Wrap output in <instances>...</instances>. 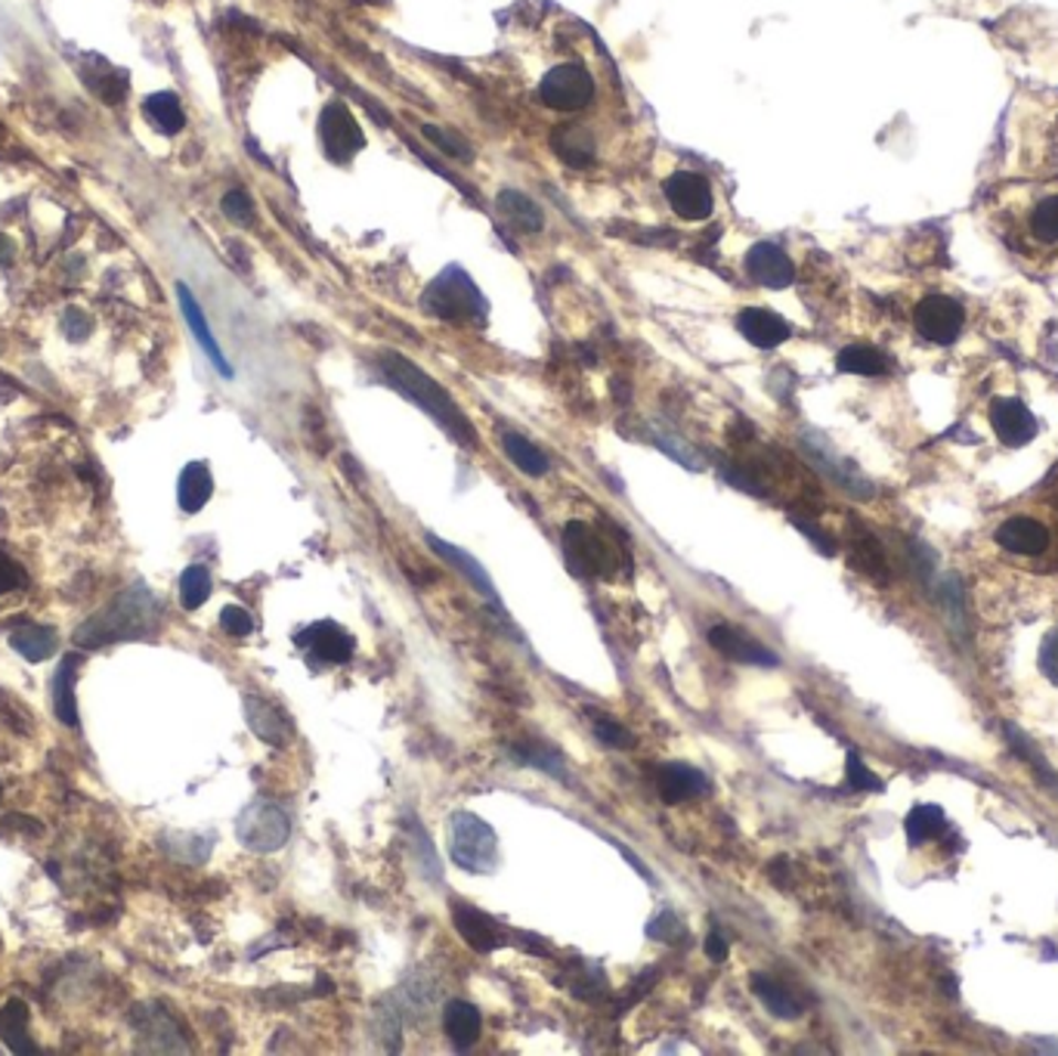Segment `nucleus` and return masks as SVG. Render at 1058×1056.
<instances>
[{"label": "nucleus", "instance_id": "obj_1", "mask_svg": "<svg viewBox=\"0 0 1058 1056\" xmlns=\"http://www.w3.org/2000/svg\"><path fill=\"white\" fill-rule=\"evenodd\" d=\"M381 372H384V381L390 388H396L405 400H412L421 412H427L436 425L449 434L452 441L462 443L467 450H477V431L470 425V419L458 410V403L452 400L449 391L436 379H431L421 366L405 360L403 353L388 350L381 357Z\"/></svg>", "mask_w": 1058, "mask_h": 1056}, {"label": "nucleus", "instance_id": "obj_2", "mask_svg": "<svg viewBox=\"0 0 1058 1056\" xmlns=\"http://www.w3.org/2000/svg\"><path fill=\"white\" fill-rule=\"evenodd\" d=\"M156 599H152V592L146 585L137 583L130 585L127 592H121L109 608H103L99 614L91 616L84 626H78L75 645L106 647L118 645V642H130V638H146L149 632L156 630Z\"/></svg>", "mask_w": 1058, "mask_h": 1056}, {"label": "nucleus", "instance_id": "obj_3", "mask_svg": "<svg viewBox=\"0 0 1058 1056\" xmlns=\"http://www.w3.org/2000/svg\"><path fill=\"white\" fill-rule=\"evenodd\" d=\"M421 307L449 323L483 319L489 310L477 283L462 267H446L443 273H436V279H431L421 295Z\"/></svg>", "mask_w": 1058, "mask_h": 1056}, {"label": "nucleus", "instance_id": "obj_4", "mask_svg": "<svg viewBox=\"0 0 1058 1056\" xmlns=\"http://www.w3.org/2000/svg\"><path fill=\"white\" fill-rule=\"evenodd\" d=\"M449 855L467 874H493L498 865L496 831L470 812H455L449 819Z\"/></svg>", "mask_w": 1058, "mask_h": 1056}, {"label": "nucleus", "instance_id": "obj_5", "mask_svg": "<svg viewBox=\"0 0 1058 1056\" xmlns=\"http://www.w3.org/2000/svg\"><path fill=\"white\" fill-rule=\"evenodd\" d=\"M563 555L570 570L585 580H607L620 568V555L610 546V539L585 520H570L563 527Z\"/></svg>", "mask_w": 1058, "mask_h": 1056}, {"label": "nucleus", "instance_id": "obj_6", "mask_svg": "<svg viewBox=\"0 0 1058 1056\" xmlns=\"http://www.w3.org/2000/svg\"><path fill=\"white\" fill-rule=\"evenodd\" d=\"M235 834H239V839H242V846H245V849L276 852L288 843L292 824H288V815L282 812L279 805L266 803V800H257V803H251L248 809L239 815Z\"/></svg>", "mask_w": 1058, "mask_h": 1056}, {"label": "nucleus", "instance_id": "obj_7", "mask_svg": "<svg viewBox=\"0 0 1058 1056\" xmlns=\"http://www.w3.org/2000/svg\"><path fill=\"white\" fill-rule=\"evenodd\" d=\"M539 96L548 109L579 112L594 99V78L585 65L561 63L548 72L539 84Z\"/></svg>", "mask_w": 1058, "mask_h": 1056}, {"label": "nucleus", "instance_id": "obj_8", "mask_svg": "<svg viewBox=\"0 0 1058 1056\" xmlns=\"http://www.w3.org/2000/svg\"><path fill=\"white\" fill-rule=\"evenodd\" d=\"M663 192H666V202L671 205V211H675L681 221H709L712 211H716L712 187H709V180L697 171H675L669 180L663 183Z\"/></svg>", "mask_w": 1058, "mask_h": 1056}, {"label": "nucleus", "instance_id": "obj_9", "mask_svg": "<svg viewBox=\"0 0 1058 1056\" xmlns=\"http://www.w3.org/2000/svg\"><path fill=\"white\" fill-rule=\"evenodd\" d=\"M319 140L326 146V156L338 165H347L366 146L357 115L347 109L341 99L328 103L319 115Z\"/></svg>", "mask_w": 1058, "mask_h": 1056}, {"label": "nucleus", "instance_id": "obj_10", "mask_svg": "<svg viewBox=\"0 0 1058 1056\" xmlns=\"http://www.w3.org/2000/svg\"><path fill=\"white\" fill-rule=\"evenodd\" d=\"M963 304L948 295H925L913 310V326L932 345H953L963 335Z\"/></svg>", "mask_w": 1058, "mask_h": 1056}, {"label": "nucleus", "instance_id": "obj_11", "mask_svg": "<svg viewBox=\"0 0 1058 1056\" xmlns=\"http://www.w3.org/2000/svg\"><path fill=\"white\" fill-rule=\"evenodd\" d=\"M991 425H994V434L1003 441V446H1012V450L1027 446L1040 431L1034 412L1027 410L1018 397H996L991 403Z\"/></svg>", "mask_w": 1058, "mask_h": 1056}, {"label": "nucleus", "instance_id": "obj_12", "mask_svg": "<svg viewBox=\"0 0 1058 1056\" xmlns=\"http://www.w3.org/2000/svg\"><path fill=\"white\" fill-rule=\"evenodd\" d=\"M747 273L752 283L764 288H790L795 283V264L774 242H755L747 252Z\"/></svg>", "mask_w": 1058, "mask_h": 1056}, {"label": "nucleus", "instance_id": "obj_13", "mask_svg": "<svg viewBox=\"0 0 1058 1056\" xmlns=\"http://www.w3.org/2000/svg\"><path fill=\"white\" fill-rule=\"evenodd\" d=\"M452 923L462 932L467 946L480 954H489L496 948L505 946V932L489 915H483L480 908L467 905V901H452Z\"/></svg>", "mask_w": 1058, "mask_h": 1056}, {"label": "nucleus", "instance_id": "obj_14", "mask_svg": "<svg viewBox=\"0 0 1058 1056\" xmlns=\"http://www.w3.org/2000/svg\"><path fill=\"white\" fill-rule=\"evenodd\" d=\"M709 645L733 663H747V666H777L780 663L774 651H768L759 638H752L737 626H712Z\"/></svg>", "mask_w": 1058, "mask_h": 1056}, {"label": "nucleus", "instance_id": "obj_15", "mask_svg": "<svg viewBox=\"0 0 1058 1056\" xmlns=\"http://www.w3.org/2000/svg\"><path fill=\"white\" fill-rule=\"evenodd\" d=\"M996 546H1003L1012 555H1025V558H1037L1049 549V527L1037 518H1027V515H1015V518L1003 520L996 527Z\"/></svg>", "mask_w": 1058, "mask_h": 1056}, {"label": "nucleus", "instance_id": "obj_16", "mask_svg": "<svg viewBox=\"0 0 1058 1056\" xmlns=\"http://www.w3.org/2000/svg\"><path fill=\"white\" fill-rule=\"evenodd\" d=\"M297 645L313 651L319 661L326 663H347L353 657V635L347 630H341L338 623H331V620H319V623H313L307 630L297 635Z\"/></svg>", "mask_w": 1058, "mask_h": 1056}, {"label": "nucleus", "instance_id": "obj_17", "mask_svg": "<svg viewBox=\"0 0 1058 1056\" xmlns=\"http://www.w3.org/2000/svg\"><path fill=\"white\" fill-rule=\"evenodd\" d=\"M737 329L747 338L752 347H762V350H774L783 341H790L793 326L774 310H764V307H747L737 314Z\"/></svg>", "mask_w": 1058, "mask_h": 1056}, {"label": "nucleus", "instance_id": "obj_18", "mask_svg": "<svg viewBox=\"0 0 1058 1056\" xmlns=\"http://www.w3.org/2000/svg\"><path fill=\"white\" fill-rule=\"evenodd\" d=\"M656 790H659L663 803L678 805L687 803V800H697V796H706L712 788H709V778L700 769L685 765V762H669V765H663L656 772Z\"/></svg>", "mask_w": 1058, "mask_h": 1056}, {"label": "nucleus", "instance_id": "obj_19", "mask_svg": "<svg viewBox=\"0 0 1058 1056\" xmlns=\"http://www.w3.org/2000/svg\"><path fill=\"white\" fill-rule=\"evenodd\" d=\"M81 81L91 87V94H96L103 103H109V106H118L121 99L130 91V78H127L125 68H118V65H112L109 60H103V56H96V53H87L78 65Z\"/></svg>", "mask_w": 1058, "mask_h": 1056}, {"label": "nucleus", "instance_id": "obj_20", "mask_svg": "<svg viewBox=\"0 0 1058 1056\" xmlns=\"http://www.w3.org/2000/svg\"><path fill=\"white\" fill-rule=\"evenodd\" d=\"M177 298H180V310H183V319H187L189 331H192V338H195L199 347L204 350V357L214 363V369H218L223 379H233V366H230V360L223 357V350H220L218 338H214V331H211V326H208V319H204L202 307H199L195 295L189 292L187 285L180 283L177 285Z\"/></svg>", "mask_w": 1058, "mask_h": 1056}, {"label": "nucleus", "instance_id": "obj_21", "mask_svg": "<svg viewBox=\"0 0 1058 1056\" xmlns=\"http://www.w3.org/2000/svg\"><path fill=\"white\" fill-rule=\"evenodd\" d=\"M427 546H431V549H434V552L440 555L443 561H449L452 568L458 570V573L465 577L467 583L474 585V589H477V592H480L483 599L489 601V604H498L496 585H493V580H489L486 568H483V564L477 561V558H474V555H467L465 549H458V546H452V542L434 537V534H427Z\"/></svg>", "mask_w": 1058, "mask_h": 1056}, {"label": "nucleus", "instance_id": "obj_22", "mask_svg": "<svg viewBox=\"0 0 1058 1056\" xmlns=\"http://www.w3.org/2000/svg\"><path fill=\"white\" fill-rule=\"evenodd\" d=\"M808 456L817 462V468H824V474H829L842 489H848L855 499H870L872 496V484L864 477V474L857 472L851 462H845V458H836V453L821 441H808Z\"/></svg>", "mask_w": 1058, "mask_h": 1056}, {"label": "nucleus", "instance_id": "obj_23", "mask_svg": "<svg viewBox=\"0 0 1058 1056\" xmlns=\"http://www.w3.org/2000/svg\"><path fill=\"white\" fill-rule=\"evenodd\" d=\"M551 149L567 168H589L597 158V140L589 127L561 125L551 134Z\"/></svg>", "mask_w": 1058, "mask_h": 1056}, {"label": "nucleus", "instance_id": "obj_24", "mask_svg": "<svg viewBox=\"0 0 1058 1056\" xmlns=\"http://www.w3.org/2000/svg\"><path fill=\"white\" fill-rule=\"evenodd\" d=\"M851 549H848V561H851V568L857 573H864V577H870L872 583L886 585L891 580V568H888V558L886 549H882V542L872 537L870 530H864V527H857L855 534H851V542H848Z\"/></svg>", "mask_w": 1058, "mask_h": 1056}, {"label": "nucleus", "instance_id": "obj_25", "mask_svg": "<svg viewBox=\"0 0 1058 1056\" xmlns=\"http://www.w3.org/2000/svg\"><path fill=\"white\" fill-rule=\"evenodd\" d=\"M498 214L505 218L508 226H514L517 233H542L546 230V211L536 199H529L527 192L520 190H501L496 199Z\"/></svg>", "mask_w": 1058, "mask_h": 1056}, {"label": "nucleus", "instance_id": "obj_26", "mask_svg": "<svg viewBox=\"0 0 1058 1056\" xmlns=\"http://www.w3.org/2000/svg\"><path fill=\"white\" fill-rule=\"evenodd\" d=\"M749 989L762 1001L771 1016H777V1020H798L802 1016V1001L780 979L768 976V973H752Z\"/></svg>", "mask_w": 1058, "mask_h": 1056}, {"label": "nucleus", "instance_id": "obj_27", "mask_svg": "<svg viewBox=\"0 0 1058 1056\" xmlns=\"http://www.w3.org/2000/svg\"><path fill=\"white\" fill-rule=\"evenodd\" d=\"M443 1028H446V1038H449L458 1050H467V1047L477 1044L483 1032L480 1010L474 1007V1004H467V1001H449L446 1010H443Z\"/></svg>", "mask_w": 1058, "mask_h": 1056}, {"label": "nucleus", "instance_id": "obj_28", "mask_svg": "<svg viewBox=\"0 0 1058 1056\" xmlns=\"http://www.w3.org/2000/svg\"><path fill=\"white\" fill-rule=\"evenodd\" d=\"M211 493H214L211 468H208L204 462H189L183 474H180V484H177V503H180V508H183L187 515H195V511H202L204 505H208Z\"/></svg>", "mask_w": 1058, "mask_h": 1056}, {"label": "nucleus", "instance_id": "obj_29", "mask_svg": "<svg viewBox=\"0 0 1058 1056\" xmlns=\"http://www.w3.org/2000/svg\"><path fill=\"white\" fill-rule=\"evenodd\" d=\"M948 815H944V809L941 805L932 803H922L913 805L910 809V815L903 819V834H907V843L910 846H925V843H932L938 836L948 834Z\"/></svg>", "mask_w": 1058, "mask_h": 1056}, {"label": "nucleus", "instance_id": "obj_30", "mask_svg": "<svg viewBox=\"0 0 1058 1056\" xmlns=\"http://www.w3.org/2000/svg\"><path fill=\"white\" fill-rule=\"evenodd\" d=\"M78 663V657H63L56 676H53V710H56V719L68 728H78V704H75Z\"/></svg>", "mask_w": 1058, "mask_h": 1056}, {"label": "nucleus", "instance_id": "obj_31", "mask_svg": "<svg viewBox=\"0 0 1058 1056\" xmlns=\"http://www.w3.org/2000/svg\"><path fill=\"white\" fill-rule=\"evenodd\" d=\"M1003 735H1006V741H1009L1012 753H1015L1018 759H1025L1027 765H1030V772H1034V778L1040 781L1043 788L1052 790V793L1058 796V772L1049 765V762H1046V759H1043V753L1034 747V743H1030V738H1027L1025 731H1022L1018 726H1012V722H1006V726H1003Z\"/></svg>", "mask_w": 1058, "mask_h": 1056}, {"label": "nucleus", "instance_id": "obj_32", "mask_svg": "<svg viewBox=\"0 0 1058 1056\" xmlns=\"http://www.w3.org/2000/svg\"><path fill=\"white\" fill-rule=\"evenodd\" d=\"M0 1038L13 1054H38L29 1035V1007L22 1001H7L0 1010Z\"/></svg>", "mask_w": 1058, "mask_h": 1056}, {"label": "nucleus", "instance_id": "obj_33", "mask_svg": "<svg viewBox=\"0 0 1058 1056\" xmlns=\"http://www.w3.org/2000/svg\"><path fill=\"white\" fill-rule=\"evenodd\" d=\"M10 645L17 647L19 654H22L29 663H41L56 654L60 638H56V632L50 630V626H41V623H25V626H19V630L10 635Z\"/></svg>", "mask_w": 1058, "mask_h": 1056}, {"label": "nucleus", "instance_id": "obj_34", "mask_svg": "<svg viewBox=\"0 0 1058 1056\" xmlns=\"http://www.w3.org/2000/svg\"><path fill=\"white\" fill-rule=\"evenodd\" d=\"M245 712H248V726L257 738H264L273 747H282L288 741V728L276 707H269L261 697H245Z\"/></svg>", "mask_w": 1058, "mask_h": 1056}, {"label": "nucleus", "instance_id": "obj_35", "mask_svg": "<svg viewBox=\"0 0 1058 1056\" xmlns=\"http://www.w3.org/2000/svg\"><path fill=\"white\" fill-rule=\"evenodd\" d=\"M501 446H505V456L511 458L514 465L523 474H529V477H542V474L551 472V462H548L546 453L532 441H527L523 434L505 431V434H501Z\"/></svg>", "mask_w": 1058, "mask_h": 1056}, {"label": "nucleus", "instance_id": "obj_36", "mask_svg": "<svg viewBox=\"0 0 1058 1056\" xmlns=\"http://www.w3.org/2000/svg\"><path fill=\"white\" fill-rule=\"evenodd\" d=\"M836 369L845 372V376H867V379H872V376H886L888 360L882 350H876L870 345H848L839 350Z\"/></svg>", "mask_w": 1058, "mask_h": 1056}, {"label": "nucleus", "instance_id": "obj_37", "mask_svg": "<svg viewBox=\"0 0 1058 1056\" xmlns=\"http://www.w3.org/2000/svg\"><path fill=\"white\" fill-rule=\"evenodd\" d=\"M142 112H146V118H149L161 134H168V137L180 134L183 125H187V112H183L180 99H177V94H171V91H158V94L146 96Z\"/></svg>", "mask_w": 1058, "mask_h": 1056}, {"label": "nucleus", "instance_id": "obj_38", "mask_svg": "<svg viewBox=\"0 0 1058 1056\" xmlns=\"http://www.w3.org/2000/svg\"><path fill=\"white\" fill-rule=\"evenodd\" d=\"M211 570L204 568V564H192V568L183 570V577H180V604L187 608V611H199L204 601L211 599Z\"/></svg>", "mask_w": 1058, "mask_h": 1056}, {"label": "nucleus", "instance_id": "obj_39", "mask_svg": "<svg viewBox=\"0 0 1058 1056\" xmlns=\"http://www.w3.org/2000/svg\"><path fill=\"white\" fill-rule=\"evenodd\" d=\"M514 753L523 759V762H529V765H536V769H542L546 774H551V778L567 781V762H563L561 753H554V750L546 747V743H536V741L514 743Z\"/></svg>", "mask_w": 1058, "mask_h": 1056}, {"label": "nucleus", "instance_id": "obj_40", "mask_svg": "<svg viewBox=\"0 0 1058 1056\" xmlns=\"http://www.w3.org/2000/svg\"><path fill=\"white\" fill-rule=\"evenodd\" d=\"M1030 233L1040 242H1058V196H1049L1030 211Z\"/></svg>", "mask_w": 1058, "mask_h": 1056}, {"label": "nucleus", "instance_id": "obj_41", "mask_svg": "<svg viewBox=\"0 0 1058 1056\" xmlns=\"http://www.w3.org/2000/svg\"><path fill=\"white\" fill-rule=\"evenodd\" d=\"M654 441L663 453H669L675 462H681V465L690 468V472H700L702 468V458L700 453H697V446H690L685 437H675V434H666V431H656Z\"/></svg>", "mask_w": 1058, "mask_h": 1056}, {"label": "nucleus", "instance_id": "obj_42", "mask_svg": "<svg viewBox=\"0 0 1058 1056\" xmlns=\"http://www.w3.org/2000/svg\"><path fill=\"white\" fill-rule=\"evenodd\" d=\"M421 134H424L431 142H436V146H440V149H443L449 158L474 161V149H470V142L462 140L458 134H449V130H443V127H436V125H424L421 127Z\"/></svg>", "mask_w": 1058, "mask_h": 1056}, {"label": "nucleus", "instance_id": "obj_43", "mask_svg": "<svg viewBox=\"0 0 1058 1056\" xmlns=\"http://www.w3.org/2000/svg\"><path fill=\"white\" fill-rule=\"evenodd\" d=\"M845 774H848V788L857 790V793H879V790H882V781L867 769V762L857 757V753H848Z\"/></svg>", "mask_w": 1058, "mask_h": 1056}, {"label": "nucleus", "instance_id": "obj_44", "mask_svg": "<svg viewBox=\"0 0 1058 1056\" xmlns=\"http://www.w3.org/2000/svg\"><path fill=\"white\" fill-rule=\"evenodd\" d=\"M647 936L656 939V942H666V946H675L678 939H685L687 930L685 923L678 920V915H671V911H663V915H656L650 923H647Z\"/></svg>", "mask_w": 1058, "mask_h": 1056}, {"label": "nucleus", "instance_id": "obj_45", "mask_svg": "<svg viewBox=\"0 0 1058 1056\" xmlns=\"http://www.w3.org/2000/svg\"><path fill=\"white\" fill-rule=\"evenodd\" d=\"M594 738L601 743H607V747H616V750H628V747H635V735L632 731H625L620 722H613L607 716H601V719H594Z\"/></svg>", "mask_w": 1058, "mask_h": 1056}, {"label": "nucleus", "instance_id": "obj_46", "mask_svg": "<svg viewBox=\"0 0 1058 1056\" xmlns=\"http://www.w3.org/2000/svg\"><path fill=\"white\" fill-rule=\"evenodd\" d=\"M220 626L226 635H233V638H245L254 632V616L245 611V608H239V604H226L223 611H220Z\"/></svg>", "mask_w": 1058, "mask_h": 1056}, {"label": "nucleus", "instance_id": "obj_47", "mask_svg": "<svg viewBox=\"0 0 1058 1056\" xmlns=\"http://www.w3.org/2000/svg\"><path fill=\"white\" fill-rule=\"evenodd\" d=\"M1040 673L1058 688V630H1049L1040 642Z\"/></svg>", "mask_w": 1058, "mask_h": 1056}, {"label": "nucleus", "instance_id": "obj_48", "mask_svg": "<svg viewBox=\"0 0 1058 1056\" xmlns=\"http://www.w3.org/2000/svg\"><path fill=\"white\" fill-rule=\"evenodd\" d=\"M223 214L233 223H251L254 221V205H251L248 192L233 190L223 196Z\"/></svg>", "mask_w": 1058, "mask_h": 1056}, {"label": "nucleus", "instance_id": "obj_49", "mask_svg": "<svg viewBox=\"0 0 1058 1056\" xmlns=\"http://www.w3.org/2000/svg\"><path fill=\"white\" fill-rule=\"evenodd\" d=\"M63 329L72 341H87V338H91V329H94V319L84 314L81 307H72V310L65 314Z\"/></svg>", "mask_w": 1058, "mask_h": 1056}, {"label": "nucleus", "instance_id": "obj_50", "mask_svg": "<svg viewBox=\"0 0 1058 1056\" xmlns=\"http://www.w3.org/2000/svg\"><path fill=\"white\" fill-rule=\"evenodd\" d=\"M22 585H25V570L19 568L17 561H10L7 555H0V595L17 592Z\"/></svg>", "mask_w": 1058, "mask_h": 1056}, {"label": "nucleus", "instance_id": "obj_51", "mask_svg": "<svg viewBox=\"0 0 1058 1056\" xmlns=\"http://www.w3.org/2000/svg\"><path fill=\"white\" fill-rule=\"evenodd\" d=\"M793 524L798 527V530H802V534H805V537L811 539V542H814V546H817V552L836 555V542H833V537H826V534L821 530V527H817V524H811L808 518H793Z\"/></svg>", "mask_w": 1058, "mask_h": 1056}, {"label": "nucleus", "instance_id": "obj_52", "mask_svg": "<svg viewBox=\"0 0 1058 1056\" xmlns=\"http://www.w3.org/2000/svg\"><path fill=\"white\" fill-rule=\"evenodd\" d=\"M728 951H731V946H728V939H724L721 932L712 930L709 936H706V954H709L712 961L716 963L728 961Z\"/></svg>", "mask_w": 1058, "mask_h": 1056}, {"label": "nucleus", "instance_id": "obj_53", "mask_svg": "<svg viewBox=\"0 0 1058 1056\" xmlns=\"http://www.w3.org/2000/svg\"><path fill=\"white\" fill-rule=\"evenodd\" d=\"M1034 1050H1040V1054H1058V1044H1046V1038L1034 1041Z\"/></svg>", "mask_w": 1058, "mask_h": 1056}]
</instances>
